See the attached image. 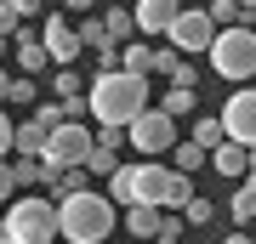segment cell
Listing matches in <instances>:
<instances>
[{
  "instance_id": "1",
  "label": "cell",
  "mask_w": 256,
  "mask_h": 244,
  "mask_svg": "<svg viewBox=\"0 0 256 244\" xmlns=\"http://www.w3.org/2000/svg\"><path fill=\"white\" fill-rule=\"evenodd\" d=\"M86 108L102 119V131H131L154 102H148V80H137L126 68H102L86 91Z\"/></svg>"
},
{
  "instance_id": "2",
  "label": "cell",
  "mask_w": 256,
  "mask_h": 244,
  "mask_svg": "<svg viewBox=\"0 0 256 244\" xmlns=\"http://www.w3.org/2000/svg\"><path fill=\"white\" fill-rule=\"evenodd\" d=\"M57 233L63 244H102L114 233V199L108 193H74V199L57 205Z\"/></svg>"
},
{
  "instance_id": "3",
  "label": "cell",
  "mask_w": 256,
  "mask_h": 244,
  "mask_svg": "<svg viewBox=\"0 0 256 244\" xmlns=\"http://www.w3.org/2000/svg\"><path fill=\"white\" fill-rule=\"evenodd\" d=\"M57 199H12L0 216V244H57Z\"/></svg>"
},
{
  "instance_id": "4",
  "label": "cell",
  "mask_w": 256,
  "mask_h": 244,
  "mask_svg": "<svg viewBox=\"0 0 256 244\" xmlns=\"http://www.w3.org/2000/svg\"><path fill=\"white\" fill-rule=\"evenodd\" d=\"M210 68L222 74V80H234V85H245L250 74H256V28H222L216 45H210Z\"/></svg>"
},
{
  "instance_id": "5",
  "label": "cell",
  "mask_w": 256,
  "mask_h": 244,
  "mask_svg": "<svg viewBox=\"0 0 256 244\" xmlns=\"http://www.w3.org/2000/svg\"><path fill=\"white\" fill-rule=\"evenodd\" d=\"M92 148L97 136L74 119V125H57L52 142H46V171H80V165H92Z\"/></svg>"
},
{
  "instance_id": "6",
  "label": "cell",
  "mask_w": 256,
  "mask_h": 244,
  "mask_svg": "<svg viewBox=\"0 0 256 244\" xmlns=\"http://www.w3.org/2000/svg\"><path fill=\"white\" fill-rule=\"evenodd\" d=\"M216 34H222V28L210 23V11H205V6H182V17L171 23V34H165V40H171V51H182V57H194V51H205V57H210Z\"/></svg>"
},
{
  "instance_id": "7",
  "label": "cell",
  "mask_w": 256,
  "mask_h": 244,
  "mask_svg": "<svg viewBox=\"0 0 256 244\" xmlns=\"http://www.w3.org/2000/svg\"><path fill=\"white\" fill-rule=\"evenodd\" d=\"M131 136V148L137 154H148V159H160V154H176V119L165 114V108H148L137 125L126 131Z\"/></svg>"
},
{
  "instance_id": "8",
  "label": "cell",
  "mask_w": 256,
  "mask_h": 244,
  "mask_svg": "<svg viewBox=\"0 0 256 244\" xmlns=\"http://www.w3.org/2000/svg\"><path fill=\"white\" fill-rule=\"evenodd\" d=\"M222 131H228V142L256 148V85H239L234 97L222 102Z\"/></svg>"
},
{
  "instance_id": "9",
  "label": "cell",
  "mask_w": 256,
  "mask_h": 244,
  "mask_svg": "<svg viewBox=\"0 0 256 244\" xmlns=\"http://www.w3.org/2000/svg\"><path fill=\"white\" fill-rule=\"evenodd\" d=\"M40 45H46L52 63H63V68H74V63H80V51H86L80 23H68V17H40Z\"/></svg>"
},
{
  "instance_id": "10",
  "label": "cell",
  "mask_w": 256,
  "mask_h": 244,
  "mask_svg": "<svg viewBox=\"0 0 256 244\" xmlns=\"http://www.w3.org/2000/svg\"><path fill=\"white\" fill-rule=\"evenodd\" d=\"M137 34L154 40V34H171V23L182 17V0H137Z\"/></svg>"
},
{
  "instance_id": "11",
  "label": "cell",
  "mask_w": 256,
  "mask_h": 244,
  "mask_svg": "<svg viewBox=\"0 0 256 244\" xmlns=\"http://www.w3.org/2000/svg\"><path fill=\"white\" fill-rule=\"evenodd\" d=\"M126 142H131L126 131H97V148H92V165H86V171H92V176H114L120 165H126V159H120Z\"/></svg>"
},
{
  "instance_id": "12",
  "label": "cell",
  "mask_w": 256,
  "mask_h": 244,
  "mask_svg": "<svg viewBox=\"0 0 256 244\" xmlns=\"http://www.w3.org/2000/svg\"><path fill=\"white\" fill-rule=\"evenodd\" d=\"M165 188H171V171H165L160 159H137V205H154L160 210Z\"/></svg>"
},
{
  "instance_id": "13",
  "label": "cell",
  "mask_w": 256,
  "mask_h": 244,
  "mask_svg": "<svg viewBox=\"0 0 256 244\" xmlns=\"http://www.w3.org/2000/svg\"><path fill=\"white\" fill-rule=\"evenodd\" d=\"M160 51H165V45H148V40H131L126 51H120V68H126V74H137V80H148V74H165V63H160Z\"/></svg>"
},
{
  "instance_id": "14",
  "label": "cell",
  "mask_w": 256,
  "mask_h": 244,
  "mask_svg": "<svg viewBox=\"0 0 256 244\" xmlns=\"http://www.w3.org/2000/svg\"><path fill=\"white\" fill-rule=\"evenodd\" d=\"M160 227H165V210H154V205H131V210H126V233H131V239L154 244Z\"/></svg>"
},
{
  "instance_id": "15",
  "label": "cell",
  "mask_w": 256,
  "mask_h": 244,
  "mask_svg": "<svg viewBox=\"0 0 256 244\" xmlns=\"http://www.w3.org/2000/svg\"><path fill=\"white\" fill-rule=\"evenodd\" d=\"M46 199H57V205H63V199H74V193H92V171H86V165H80V171H52L46 176Z\"/></svg>"
},
{
  "instance_id": "16",
  "label": "cell",
  "mask_w": 256,
  "mask_h": 244,
  "mask_svg": "<svg viewBox=\"0 0 256 244\" xmlns=\"http://www.w3.org/2000/svg\"><path fill=\"white\" fill-rule=\"evenodd\" d=\"M210 165H216L222 176H234V182H245V176H250V148H245V142H222L216 154H210Z\"/></svg>"
},
{
  "instance_id": "17",
  "label": "cell",
  "mask_w": 256,
  "mask_h": 244,
  "mask_svg": "<svg viewBox=\"0 0 256 244\" xmlns=\"http://www.w3.org/2000/svg\"><path fill=\"white\" fill-rule=\"evenodd\" d=\"M46 142H52V131L40 119H23L18 125V159H46Z\"/></svg>"
},
{
  "instance_id": "18",
  "label": "cell",
  "mask_w": 256,
  "mask_h": 244,
  "mask_svg": "<svg viewBox=\"0 0 256 244\" xmlns=\"http://www.w3.org/2000/svg\"><path fill=\"white\" fill-rule=\"evenodd\" d=\"M108 199H114V205H126V210L137 205V159H131V165H120V171L108 176Z\"/></svg>"
},
{
  "instance_id": "19",
  "label": "cell",
  "mask_w": 256,
  "mask_h": 244,
  "mask_svg": "<svg viewBox=\"0 0 256 244\" xmlns=\"http://www.w3.org/2000/svg\"><path fill=\"white\" fill-rule=\"evenodd\" d=\"M52 91H57V102H86L92 80H80V68H57L52 74Z\"/></svg>"
},
{
  "instance_id": "20",
  "label": "cell",
  "mask_w": 256,
  "mask_h": 244,
  "mask_svg": "<svg viewBox=\"0 0 256 244\" xmlns=\"http://www.w3.org/2000/svg\"><path fill=\"white\" fill-rule=\"evenodd\" d=\"M194 142H200L205 154H216V148L228 142V131H222V114H200V119H194Z\"/></svg>"
},
{
  "instance_id": "21",
  "label": "cell",
  "mask_w": 256,
  "mask_h": 244,
  "mask_svg": "<svg viewBox=\"0 0 256 244\" xmlns=\"http://www.w3.org/2000/svg\"><path fill=\"white\" fill-rule=\"evenodd\" d=\"M80 40L92 45V51H102V57H108V51H120V45H114V34H108V23H102V17H80Z\"/></svg>"
},
{
  "instance_id": "22",
  "label": "cell",
  "mask_w": 256,
  "mask_h": 244,
  "mask_svg": "<svg viewBox=\"0 0 256 244\" xmlns=\"http://www.w3.org/2000/svg\"><path fill=\"white\" fill-rule=\"evenodd\" d=\"M102 23H108L114 45H131V34H137V11H131V6H114V11H108Z\"/></svg>"
},
{
  "instance_id": "23",
  "label": "cell",
  "mask_w": 256,
  "mask_h": 244,
  "mask_svg": "<svg viewBox=\"0 0 256 244\" xmlns=\"http://www.w3.org/2000/svg\"><path fill=\"white\" fill-rule=\"evenodd\" d=\"M171 159H176V165H171V171H182V176H194V171H200V165H205L210 154H205V148H200V142H176V154H171Z\"/></svg>"
},
{
  "instance_id": "24",
  "label": "cell",
  "mask_w": 256,
  "mask_h": 244,
  "mask_svg": "<svg viewBox=\"0 0 256 244\" xmlns=\"http://www.w3.org/2000/svg\"><path fill=\"white\" fill-rule=\"evenodd\" d=\"M210 23H216V28H239V17H245V6H239V0H210Z\"/></svg>"
},
{
  "instance_id": "25",
  "label": "cell",
  "mask_w": 256,
  "mask_h": 244,
  "mask_svg": "<svg viewBox=\"0 0 256 244\" xmlns=\"http://www.w3.org/2000/svg\"><path fill=\"white\" fill-rule=\"evenodd\" d=\"M160 108L171 114V119H188L194 108H200V102H194V91H165V97H160Z\"/></svg>"
},
{
  "instance_id": "26",
  "label": "cell",
  "mask_w": 256,
  "mask_h": 244,
  "mask_svg": "<svg viewBox=\"0 0 256 244\" xmlns=\"http://www.w3.org/2000/svg\"><path fill=\"white\" fill-rule=\"evenodd\" d=\"M6 102H18V108H34V102H40V85L28 80V74H18V80H12V91H6Z\"/></svg>"
},
{
  "instance_id": "27",
  "label": "cell",
  "mask_w": 256,
  "mask_h": 244,
  "mask_svg": "<svg viewBox=\"0 0 256 244\" xmlns=\"http://www.w3.org/2000/svg\"><path fill=\"white\" fill-rule=\"evenodd\" d=\"M12 171H18V188H34V182H46V176H52V171H46V159H18Z\"/></svg>"
},
{
  "instance_id": "28",
  "label": "cell",
  "mask_w": 256,
  "mask_h": 244,
  "mask_svg": "<svg viewBox=\"0 0 256 244\" xmlns=\"http://www.w3.org/2000/svg\"><path fill=\"white\" fill-rule=\"evenodd\" d=\"M228 210H234V222H239V227H250V222H256V193H250V188H239Z\"/></svg>"
},
{
  "instance_id": "29",
  "label": "cell",
  "mask_w": 256,
  "mask_h": 244,
  "mask_svg": "<svg viewBox=\"0 0 256 244\" xmlns=\"http://www.w3.org/2000/svg\"><path fill=\"white\" fill-rule=\"evenodd\" d=\"M194 80H200V63L176 57V68H171V91H194Z\"/></svg>"
},
{
  "instance_id": "30",
  "label": "cell",
  "mask_w": 256,
  "mask_h": 244,
  "mask_svg": "<svg viewBox=\"0 0 256 244\" xmlns=\"http://www.w3.org/2000/svg\"><path fill=\"white\" fill-rule=\"evenodd\" d=\"M210 216H216V205H210V199H194V205L182 210V222H194V227H205Z\"/></svg>"
},
{
  "instance_id": "31",
  "label": "cell",
  "mask_w": 256,
  "mask_h": 244,
  "mask_svg": "<svg viewBox=\"0 0 256 244\" xmlns=\"http://www.w3.org/2000/svg\"><path fill=\"white\" fill-rule=\"evenodd\" d=\"M12 148H18V125H12V119H6V108H0V159H6Z\"/></svg>"
},
{
  "instance_id": "32",
  "label": "cell",
  "mask_w": 256,
  "mask_h": 244,
  "mask_svg": "<svg viewBox=\"0 0 256 244\" xmlns=\"http://www.w3.org/2000/svg\"><path fill=\"white\" fill-rule=\"evenodd\" d=\"M12 193H18V171L0 159V205H12Z\"/></svg>"
},
{
  "instance_id": "33",
  "label": "cell",
  "mask_w": 256,
  "mask_h": 244,
  "mask_svg": "<svg viewBox=\"0 0 256 244\" xmlns=\"http://www.w3.org/2000/svg\"><path fill=\"white\" fill-rule=\"evenodd\" d=\"M154 244H182V216H165V227H160Z\"/></svg>"
},
{
  "instance_id": "34",
  "label": "cell",
  "mask_w": 256,
  "mask_h": 244,
  "mask_svg": "<svg viewBox=\"0 0 256 244\" xmlns=\"http://www.w3.org/2000/svg\"><path fill=\"white\" fill-rule=\"evenodd\" d=\"M0 34H6V40H18V11H12L6 0H0Z\"/></svg>"
},
{
  "instance_id": "35",
  "label": "cell",
  "mask_w": 256,
  "mask_h": 244,
  "mask_svg": "<svg viewBox=\"0 0 256 244\" xmlns=\"http://www.w3.org/2000/svg\"><path fill=\"white\" fill-rule=\"evenodd\" d=\"M12 11H18V17H40V6H46V0H6Z\"/></svg>"
},
{
  "instance_id": "36",
  "label": "cell",
  "mask_w": 256,
  "mask_h": 244,
  "mask_svg": "<svg viewBox=\"0 0 256 244\" xmlns=\"http://www.w3.org/2000/svg\"><path fill=\"white\" fill-rule=\"evenodd\" d=\"M63 6H68V11H92L97 0H63Z\"/></svg>"
},
{
  "instance_id": "37",
  "label": "cell",
  "mask_w": 256,
  "mask_h": 244,
  "mask_svg": "<svg viewBox=\"0 0 256 244\" xmlns=\"http://www.w3.org/2000/svg\"><path fill=\"white\" fill-rule=\"evenodd\" d=\"M228 244H256V239L245 233V227H239V233H228Z\"/></svg>"
},
{
  "instance_id": "38",
  "label": "cell",
  "mask_w": 256,
  "mask_h": 244,
  "mask_svg": "<svg viewBox=\"0 0 256 244\" xmlns=\"http://www.w3.org/2000/svg\"><path fill=\"white\" fill-rule=\"evenodd\" d=\"M6 91H12V74H6V68H0V102H6Z\"/></svg>"
},
{
  "instance_id": "39",
  "label": "cell",
  "mask_w": 256,
  "mask_h": 244,
  "mask_svg": "<svg viewBox=\"0 0 256 244\" xmlns=\"http://www.w3.org/2000/svg\"><path fill=\"white\" fill-rule=\"evenodd\" d=\"M245 188H250V193H256V171H250V176H245Z\"/></svg>"
},
{
  "instance_id": "40",
  "label": "cell",
  "mask_w": 256,
  "mask_h": 244,
  "mask_svg": "<svg viewBox=\"0 0 256 244\" xmlns=\"http://www.w3.org/2000/svg\"><path fill=\"white\" fill-rule=\"evenodd\" d=\"M239 6H245V11H250V6H256V0H239Z\"/></svg>"
},
{
  "instance_id": "41",
  "label": "cell",
  "mask_w": 256,
  "mask_h": 244,
  "mask_svg": "<svg viewBox=\"0 0 256 244\" xmlns=\"http://www.w3.org/2000/svg\"><path fill=\"white\" fill-rule=\"evenodd\" d=\"M245 17H250V23H256V6H250V11H245Z\"/></svg>"
},
{
  "instance_id": "42",
  "label": "cell",
  "mask_w": 256,
  "mask_h": 244,
  "mask_svg": "<svg viewBox=\"0 0 256 244\" xmlns=\"http://www.w3.org/2000/svg\"><path fill=\"white\" fill-rule=\"evenodd\" d=\"M250 171H256V148H250Z\"/></svg>"
},
{
  "instance_id": "43",
  "label": "cell",
  "mask_w": 256,
  "mask_h": 244,
  "mask_svg": "<svg viewBox=\"0 0 256 244\" xmlns=\"http://www.w3.org/2000/svg\"><path fill=\"white\" fill-rule=\"evenodd\" d=\"M126 6H137V0H126Z\"/></svg>"
},
{
  "instance_id": "44",
  "label": "cell",
  "mask_w": 256,
  "mask_h": 244,
  "mask_svg": "<svg viewBox=\"0 0 256 244\" xmlns=\"http://www.w3.org/2000/svg\"><path fill=\"white\" fill-rule=\"evenodd\" d=\"M250 239H256V233H250Z\"/></svg>"
}]
</instances>
